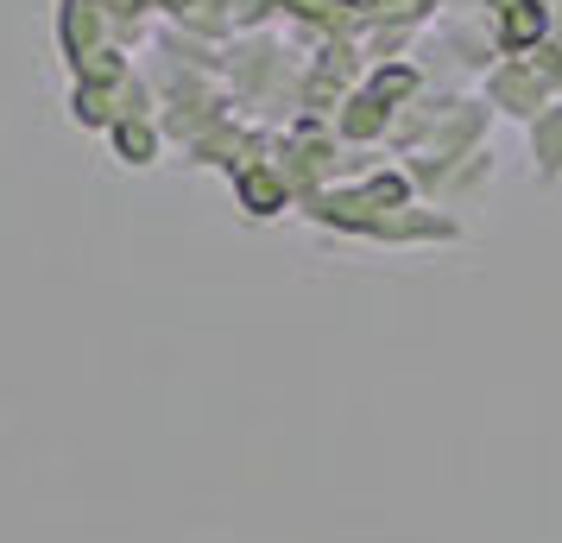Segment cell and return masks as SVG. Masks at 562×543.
Listing matches in <instances>:
<instances>
[{
    "mask_svg": "<svg viewBox=\"0 0 562 543\" xmlns=\"http://www.w3.org/2000/svg\"><path fill=\"white\" fill-rule=\"evenodd\" d=\"M240 203L254 208L259 222H266V215H279V208L291 203V190H284V183L272 178V171H259V165H247V171H240Z\"/></svg>",
    "mask_w": 562,
    "mask_h": 543,
    "instance_id": "6da1fadb",
    "label": "cell"
},
{
    "mask_svg": "<svg viewBox=\"0 0 562 543\" xmlns=\"http://www.w3.org/2000/svg\"><path fill=\"white\" fill-rule=\"evenodd\" d=\"M114 146H121L127 165H146V158H153V133H146V127H121V133H114Z\"/></svg>",
    "mask_w": 562,
    "mask_h": 543,
    "instance_id": "7a4b0ae2",
    "label": "cell"
}]
</instances>
